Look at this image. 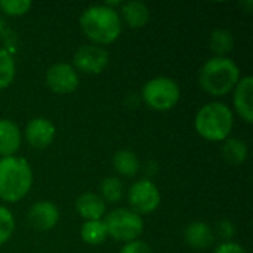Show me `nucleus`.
<instances>
[{
  "instance_id": "obj_20",
  "label": "nucleus",
  "mask_w": 253,
  "mask_h": 253,
  "mask_svg": "<svg viewBox=\"0 0 253 253\" xmlns=\"http://www.w3.org/2000/svg\"><path fill=\"white\" fill-rule=\"evenodd\" d=\"M82 240L87 245H101L107 240L108 231L105 227V222L102 219L99 221H84L80 230Z\"/></svg>"
},
{
  "instance_id": "obj_12",
  "label": "nucleus",
  "mask_w": 253,
  "mask_h": 253,
  "mask_svg": "<svg viewBox=\"0 0 253 253\" xmlns=\"http://www.w3.org/2000/svg\"><path fill=\"white\" fill-rule=\"evenodd\" d=\"M252 96L253 77L252 76H246V77L240 79L234 87V107H236L237 114L246 123H252L253 122Z\"/></svg>"
},
{
  "instance_id": "obj_13",
  "label": "nucleus",
  "mask_w": 253,
  "mask_h": 253,
  "mask_svg": "<svg viewBox=\"0 0 253 253\" xmlns=\"http://www.w3.org/2000/svg\"><path fill=\"white\" fill-rule=\"evenodd\" d=\"M184 240L190 248L197 249V251H203V249H208L213 245L215 233L206 222L196 221V222H191L185 228Z\"/></svg>"
},
{
  "instance_id": "obj_8",
  "label": "nucleus",
  "mask_w": 253,
  "mask_h": 253,
  "mask_svg": "<svg viewBox=\"0 0 253 253\" xmlns=\"http://www.w3.org/2000/svg\"><path fill=\"white\" fill-rule=\"evenodd\" d=\"M108 52L98 44L80 46L73 58V67L86 74H99L108 65Z\"/></svg>"
},
{
  "instance_id": "obj_10",
  "label": "nucleus",
  "mask_w": 253,
  "mask_h": 253,
  "mask_svg": "<svg viewBox=\"0 0 253 253\" xmlns=\"http://www.w3.org/2000/svg\"><path fill=\"white\" fill-rule=\"evenodd\" d=\"M27 219L31 228L37 231H49L56 227L59 221V211L52 202H37L30 208Z\"/></svg>"
},
{
  "instance_id": "obj_4",
  "label": "nucleus",
  "mask_w": 253,
  "mask_h": 253,
  "mask_svg": "<svg viewBox=\"0 0 253 253\" xmlns=\"http://www.w3.org/2000/svg\"><path fill=\"white\" fill-rule=\"evenodd\" d=\"M233 111L224 102H209L203 105L194 119L197 133L211 142L225 141L233 130Z\"/></svg>"
},
{
  "instance_id": "obj_21",
  "label": "nucleus",
  "mask_w": 253,
  "mask_h": 253,
  "mask_svg": "<svg viewBox=\"0 0 253 253\" xmlns=\"http://www.w3.org/2000/svg\"><path fill=\"white\" fill-rule=\"evenodd\" d=\"M101 199L110 203H119L123 197V182L117 176H107L102 179L101 185Z\"/></svg>"
},
{
  "instance_id": "obj_7",
  "label": "nucleus",
  "mask_w": 253,
  "mask_h": 253,
  "mask_svg": "<svg viewBox=\"0 0 253 253\" xmlns=\"http://www.w3.org/2000/svg\"><path fill=\"white\" fill-rule=\"evenodd\" d=\"M129 205L138 215L153 213L160 206V191L150 179H139L129 188Z\"/></svg>"
},
{
  "instance_id": "obj_24",
  "label": "nucleus",
  "mask_w": 253,
  "mask_h": 253,
  "mask_svg": "<svg viewBox=\"0 0 253 253\" xmlns=\"http://www.w3.org/2000/svg\"><path fill=\"white\" fill-rule=\"evenodd\" d=\"M0 9L9 16H22L31 9L30 0H0Z\"/></svg>"
},
{
  "instance_id": "obj_1",
  "label": "nucleus",
  "mask_w": 253,
  "mask_h": 253,
  "mask_svg": "<svg viewBox=\"0 0 253 253\" xmlns=\"http://www.w3.org/2000/svg\"><path fill=\"white\" fill-rule=\"evenodd\" d=\"M80 27L93 44L104 46L116 42L122 34V18L116 9L105 4H95L83 10Z\"/></svg>"
},
{
  "instance_id": "obj_26",
  "label": "nucleus",
  "mask_w": 253,
  "mask_h": 253,
  "mask_svg": "<svg viewBox=\"0 0 253 253\" xmlns=\"http://www.w3.org/2000/svg\"><path fill=\"white\" fill-rule=\"evenodd\" d=\"M120 253H153V251L147 243L141 240H135V242L126 243Z\"/></svg>"
},
{
  "instance_id": "obj_25",
  "label": "nucleus",
  "mask_w": 253,
  "mask_h": 253,
  "mask_svg": "<svg viewBox=\"0 0 253 253\" xmlns=\"http://www.w3.org/2000/svg\"><path fill=\"white\" fill-rule=\"evenodd\" d=\"M216 231H218V236L227 242H230L233 239V236L236 234V227L231 221L228 219H224L221 222L216 224Z\"/></svg>"
},
{
  "instance_id": "obj_15",
  "label": "nucleus",
  "mask_w": 253,
  "mask_h": 253,
  "mask_svg": "<svg viewBox=\"0 0 253 253\" xmlns=\"http://www.w3.org/2000/svg\"><path fill=\"white\" fill-rule=\"evenodd\" d=\"M21 130L16 123L7 119L0 120V156L10 157L21 147Z\"/></svg>"
},
{
  "instance_id": "obj_9",
  "label": "nucleus",
  "mask_w": 253,
  "mask_h": 253,
  "mask_svg": "<svg viewBox=\"0 0 253 253\" xmlns=\"http://www.w3.org/2000/svg\"><path fill=\"white\" fill-rule=\"evenodd\" d=\"M47 87L59 95H68L79 87V74L71 64L58 62L46 71Z\"/></svg>"
},
{
  "instance_id": "obj_2",
  "label": "nucleus",
  "mask_w": 253,
  "mask_h": 253,
  "mask_svg": "<svg viewBox=\"0 0 253 253\" xmlns=\"http://www.w3.org/2000/svg\"><path fill=\"white\" fill-rule=\"evenodd\" d=\"M33 185L30 163L16 156L0 159V199L9 203L22 200Z\"/></svg>"
},
{
  "instance_id": "obj_3",
  "label": "nucleus",
  "mask_w": 253,
  "mask_h": 253,
  "mask_svg": "<svg viewBox=\"0 0 253 253\" xmlns=\"http://www.w3.org/2000/svg\"><path fill=\"white\" fill-rule=\"evenodd\" d=\"M200 86L212 96H225L240 80V68L227 56H213L200 68Z\"/></svg>"
},
{
  "instance_id": "obj_6",
  "label": "nucleus",
  "mask_w": 253,
  "mask_h": 253,
  "mask_svg": "<svg viewBox=\"0 0 253 253\" xmlns=\"http://www.w3.org/2000/svg\"><path fill=\"white\" fill-rule=\"evenodd\" d=\"M104 222L108 231V237L117 242H135L144 231V221L141 215L132 209H114L105 216Z\"/></svg>"
},
{
  "instance_id": "obj_5",
  "label": "nucleus",
  "mask_w": 253,
  "mask_h": 253,
  "mask_svg": "<svg viewBox=\"0 0 253 253\" xmlns=\"http://www.w3.org/2000/svg\"><path fill=\"white\" fill-rule=\"evenodd\" d=\"M181 98V89L178 83L170 77H154L148 80L142 87V99L156 111L172 110Z\"/></svg>"
},
{
  "instance_id": "obj_22",
  "label": "nucleus",
  "mask_w": 253,
  "mask_h": 253,
  "mask_svg": "<svg viewBox=\"0 0 253 253\" xmlns=\"http://www.w3.org/2000/svg\"><path fill=\"white\" fill-rule=\"evenodd\" d=\"M15 61L6 49H0V89H6L15 79Z\"/></svg>"
},
{
  "instance_id": "obj_18",
  "label": "nucleus",
  "mask_w": 253,
  "mask_h": 253,
  "mask_svg": "<svg viewBox=\"0 0 253 253\" xmlns=\"http://www.w3.org/2000/svg\"><path fill=\"white\" fill-rule=\"evenodd\" d=\"M249 154L248 145L245 141L239 139V138H227L225 144L222 147V157L225 159V162L228 165L233 166H239L242 163L246 162Z\"/></svg>"
},
{
  "instance_id": "obj_23",
  "label": "nucleus",
  "mask_w": 253,
  "mask_h": 253,
  "mask_svg": "<svg viewBox=\"0 0 253 253\" xmlns=\"http://www.w3.org/2000/svg\"><path fill=\"white\" fill-rule=\"evenodd\" d=\"M13 231H15V218L12 212L7 208L0 206V246L4 245L12 237Z\"/></svg>"
},
{
  "instance_id": "obj_27",
  "label": "nucleus",
  "mask_w": 253,
  "mask_h": 253,
  "mask_svg": "<svg viewBox=\"0 0 253 253\" xmlns=\"http://www.w3.org/2000/svg\"><path fill=\"white\" fill-rule=\"evenodd\" d=\"M213 253H246L245 248L234 242H224L221 243Z\"/></svg>"
},
{
  "instance_id": "obj_16",
  "label": "nucleus",
  "mask_w": 253,
  "mask_h": 253,
  "mask_svg": "<svg viewBox=\"0 0 253 253\" xmlns=\"http://www.w3.org/2000/svg\"><path fill=\"white\" fill-rule=\"evenodd\" d=\"M122 16L130 28H142L150 21V9L139 0L126 1L122 4Z\"/></svg>"
},
{
  "instance_id": "obj_14",
  "label": "nucleus",
  "mask_w": 253,
  "mask_h": 253,
  "mask_svg": "<svg viewBox=\"0 0 253 253\" xmlns=\"http://www.w3.org/2000/svg\"><path fill=\"white\" fill-rule=\"evenodd\" d=\"M76 211L84 221H99L105 215L107 206L99 194L83 193L76 202Z\"/></svg>"
},
{
  "instance_id": "obj_17",
  "label": "nucleus",
  "mask_w": 253,
  "mask_h": 253,
  "mask_svg": "<svg viewBox=\"0 0 253 253\" xmlns=\"http://www.w3.org/2000/svg\"><path fill=\"white\" fill-rule=\"evenodd\" d=\"M113 165L117 173L123 176H135L141 168L138 156L130 150H119L113 157Z\"/></svg>"
},
{
  "instance_id": "obj_19",
  "label": "nucleus",
  "mask_w": 253,
  "mask_h": 253,
  "mask_svg": "<svg viewBox=\"0 0 253 253\" xmlns=\"http://www.w3.org/2000/svg\"><path fill=\"white\" fill-rule=\"evenodd\" d=\"M209 44L215 56H225L234 49V36L227 28H215L211 34Z\"/></svg>"
},
{
  "instance_id": "obj_11",
  "label": "nucleus",
  "mask_w": 253,
  "mask_h": 253,
  "mask_svg": "<svg viewBox=\"0 0 253 253\" xmlns=\"http://www.w3.org/2000/svg\"><path fill=\"white\" fill-rule=\"evenodd\" d=\"M55 125L44 117H34L25 127V138L28 144L37 150L49 147L55 139Z\"/></svg>"
}]
</instances>
